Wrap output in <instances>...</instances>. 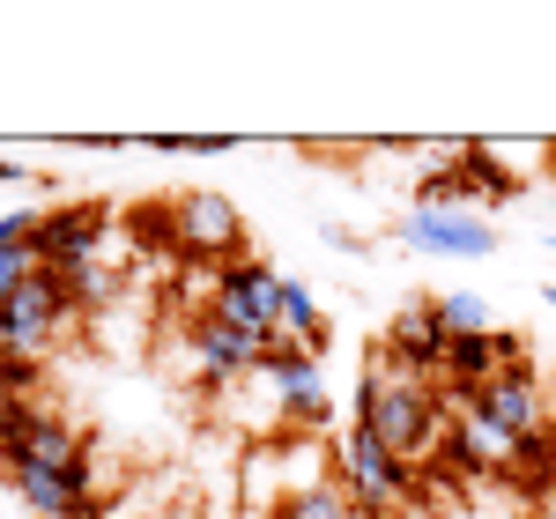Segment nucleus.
I'll return each instance as SVG.
<instances>
[{
	"mask_svg": "<svg viewBox=\"0 0 556 519\" xmlns=\"http://www.w3.org/2000/svg\"><path fill=\"white\" fill-rule=\"evenodd\" d=\"M0 356H15V327H8V312H0Z\"/></svg>",
	"mask_w": 556,
	"mask_h": 519,
	"instance_id": "obj_18",
	"label": "nucleus"
},
{
	"mask_svg": "<svg viewBox=\"0 0 556 519\" xmlns=\"http://www.w3.org/2000/svg\"><path fill=\"white\" fill-rule=\"evenodd\" d=\"M104 238H112V216H104L97 201L45 208V223H38V267H52V275H83V267H97Z\"/></svg>",
	"mask_w": 556,
	"mask_h": 519,
	"instance_id": "obj_4",
	"label": "nucleus"
},
{
	"mask_svg": "<svg viewBox=\"0 0 556 519\" xmlns=\"http://www.w3.org/2000/svg\"><path fill=\"white\" fill-rule=\"evenodd\" d=\"M549 312H556V290H549Z\"/></svg>",
	"mask_w": 556,
	"mask_h": 519,
	"instance_id": "obj_22",
	"label": "nucleus"
},
{
	"mask_svg": "<svg viewBox=\"0 0 556 519\" xmlns=\"http://www.w3.org/2000/svg\"><path fill=\"white\" fill-rule=\"evenodd\" d=\"M75 519H112V512H104V505H83V512H75Z\"/></svg>",
	"mask_w": 556,
	"mask_h": 519,
	"instance_id": "obj_20",
	"label": "nucleus"
},
{
	"mask_svg": "<svg viewBox=\"0 0 556 519\" xmlns=\"http://www.w3.org/2000/svg\"><path fill=\"white\" fill-rule=\"evenodd\" d=\"M89 438L52 416V401H15L0 416V468H52V476H83Z\"/></svg>",
	"mask_w": 556,
	"mask_h": 519,
	"instance_id": "obj_2",
	"label": "nucleus"
},
{
	"mask_svg": "<svg viewBox=\"0 0 556 519\" xmlns=\"http://www.w3.org/2000/svg\"><path fill=\"white\" fill-rule=\"evenodd\" d=\"M379 519H416V512H379Z\"/></svg>",
	"mask_w": 556,
	"mask_h": 519,
	"instance_id": "obj_21",
	"label": "nucleus"
},
{
	"mask_svg": "<svg viewBox=\"0 0 556 519\" xmlns=\"http://www.w3.org/2000/svg\"><path fill=\"white\" fill-rule=\"evenodd\" d=\"M127 238L141 245V253L178 245V208H172V201H141V208H127Z\"/></svg>",
	"mask_w": 556,
	"mask_h": 519,
	"instance_id": "obj_12",
	"label": "nucleus"
},
{
	"mask_svg": "<svg viewBox=\"0 0 556 519\" xmlns=\"http://www.w3.org/2000/svg\"><path fill=\"white\" fill-rule=\"evenodd\" d=\"M30 275H38V253H0V304L15 298V290H23Z\"/></svg>",
	"mask_w": 556,
	"mask_h": 519,
	"instance_id": "obj_15",
	"label": "nucleus"
},
{
	"mask_svg": "<svg viewBox=\"0 0 556 519\" xmlns=\"http://www.w3.org/2000/svg\"><path fill=\"white\" fill-rule=\"evenodd\" d=\"M15 401H38V364H23V356H0V416H8Z\"/></svg>",
	"mask_w": 556,
	"mask_h": 519,
	"instance_id": "obj_14",
	"label": "nucleus"
},
{
	"mask_svg": "<svg viewBox=\"0 0 556 519\" xmlns=\"http://www.w3.org/2000/svg\"><path fill=\"white\" fill-rule=\"evenodd\" d=\"M542 519H556V476H549V490H542Z\"/></svg>",
	"mask_w": 556,
	"mask_h": 519,
	"instance_id": "obj_19",
	"label": "nucleus"
},
{
	"mask_svg": "<svg viewBox=\"0 0 556 519\" xmlns=\"http://www.w3.org/2000/svg\"><path fill=\"white\" fill-rule=\"evenodd\" d=\"M15 178H30V172H23L15 156H0V186H15Z\"/></svg>",
	"mask_w": 556,
	"mask_h": 519,
	"instance_id": "obj_17",
	"label": "nucleus"
},
{
	"mask_svg": "<svg viewBox=\"0 0 556 519\" xmlns=\"http://www.w3.org/2000/svg\"><path fill=\"white\" fill-rule=\"evenodd\" d=\"M230 149H238L230 134H193V141H186V156H230Z\"/></svg>",
	"mask_w": 556,
	"mask_h": 519,
	"instance_id": "obj_16",
	"label": "nucleus"
},
{
	"mask_svg": "<svg viewBox=\"0 0 556 519\" xmlns=\"http://www.w3.org/2000/svg\"><path fill=\"white\" fill-rule=\"evenodd\" d=\"M356 423L379 431L408 468H424L430 453H438V438L453 431V416H445V401H438V379H416V371L393 364V356H379V364L364 371V387H356Z\"/></svg>",
	"mask_w": 556,
	"mask_h": 519,
	"instance_id": "obj_1",
	"label": "nucleus"
},
{
	"mask_svg": "<svg viewBox=\"0 0 556 519\" xmlns=\"http://www.w3.org/2000/svg\"><path fill=\"white\" fill-rule=\"evenodd\" d=\"M401 245L424 260H490L497 253V230L475 208H416V216L401 223Z\"/></svg>",
	"mask_w": 556,
	"mask_h": 519,
	"instance_id": "obj_6",
	"label": "nucleus"
},
{
	"mask_svg": "<svg viewBox=\"0 0 556 519\" xmlns=\"http://www.w3.org/2000/svg\"><path fill=\"white\" fill-rule=\"evenodd\" d=\"M445 349H453V334H445V319H438V304H430V298L401 304V319L386 327V356L408 364L416 379H445Z\"/></svg>",
	"mask_w": 556,
	"mask_h": 519,
	"instance_id": "obj_9",
	"label": "nucleus"
},
{
	"mask_svg": "<svg viewBox=\"0 0 556 519\" xmlns=\"http://www.w3.org/2000/svg\"><path fill=\"white\" fill-rule=\"evenodd\" d=\"M186 349H193V371H201L208 387L253 379V371H260V356H267V342H253L245 327H230V319H215V312H201V319H193Z\"/></svg>",
	"mask_w": 556,
	"mask_h": 519,
	"instance_id": "obj_8",
	"label": "nucleus"
},
{
	"mask_svg": "<svg viewBox=\"0 0 556 519\" xmlns=\"http://www.w3.org/2000/svg\"><path fill=\"white\" fill-rule=\"evenodd\" d=\"M438 319H445V334H497L490 327V304L475 298V290H438Z\"/></svg>",
	"mask_w": 556,
	"mask_h": 519,
	"instance_id": "obj_13",
	"label": "nucleus"
},
{
	"mask_svg": "<svg viewBox=\"0 0 556 519\" xmlns=\"http://www.w3.org/2000/svg\"><path fill=\"white\" fill-rule=\"evenodd\" d=\"M172 208H178V253L193 260V267H230V260H245V208H238L230 193L186 186V193H172Z\"/></svg>",
	"mask_w": 556,
	"mask_h": 519,
	"instance_id": "obj_3",
	"label": "nucleus"
},
{
	"mask_svg": "<svg viewBox=\"0 0 556 519\" xmlns=\"http://www.w3.org/2000/svg\"><path fill=\"white\" fill-rule=\"evenodd\" d=\"M475 416H490V423L513 438V445H527V438L549 431V393H542V379H534V364H513V371H497L490 387L475 393Z\"/></svg>",
	"mask_w": 556,
	"mask_h": 519,
	"instance_id": "obj_7",
	"label": "nucleus"
},
{
	"mask_svg": "<svg viewBox=\"0 0 556 519\" xmlns=\"http://www.w3.org/2000/svg\"><path fill=\"white\" fill-rule=\"evenodd\" d=\"M275 298H282V275H275L267 260H230V267L215 275L208 312L230 319V327H245L253 342H267V334H275Z\"/></svg>",
	"mask_w": 556,
	"mask_h": 519,
	"instance_id": "obj_5",
	"label": "nucleus"
},
{
	"mask_svg": "<svg viewBox=\"0 0 556 519\" xmlns=\"http://www.w3.org/2000/svg\"><path fill=\"white\" fill-rule=\"evenodd\" d=\"M267 519H364V512H356V497H349L342 482H304V490H290Z\"/></svg>",
	"mask_w": 556,
	"mask_h": 519,
	"instance_id": "obj_11",
	"label": "nucleus"
},
{
	"mask_svg": "<svg viewBox=\"0 0 556 519\" xmlns=\"http://www.w3.org/2000/svg\"><path fill=\"white\" fill-rule=\"evenodd\" d=\"M267 342L304 349V356H319V349H327V312H319V298L304 290L298 275H282V298H275V334H267Z\"/></svg>",
	"mask_w": 556,
	"mask_h": 519,
	"instance_id": "obj_10",
	"label": "nucleus"
}]
</instances>
